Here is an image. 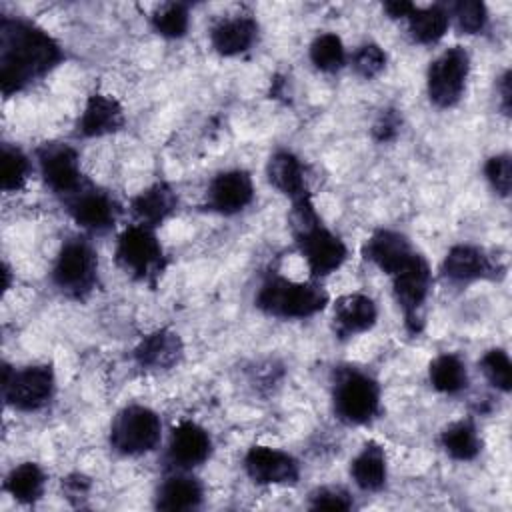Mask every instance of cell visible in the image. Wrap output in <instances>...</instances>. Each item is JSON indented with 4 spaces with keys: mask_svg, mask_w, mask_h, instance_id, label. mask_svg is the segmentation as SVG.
Segmentation results:
<instances>
[{
    "mask_svg": "<svg viewBox=\"0 0 512 512\" xmlns=\"http://www.w3.org/2000/svg\"><path fill=\"white\" fill-rule=\"evenodd\" d=\"M212 450V440L208 432L196 422L184 420L174 426L168 444V456L178 468H194L202 464Z\"/></svg>",
    "mask_w": 512,
    "mask_h": 512,
    "instance_id": "obj_15",
    "label": "cell"
},
{
    "mask_svg": "<svg viewBox=\"0 0 512 512\" xmlns=\"http://www.w3.org/2000/svg\"><path fill=\"white\" fill-rule=\"evenodd\" d=\"M62 60L56 40L26 20L0 22V86L10 96L50 72Z\"/></svg>",
    "mask_w": 512,
    "mask_h": 512,
    "instance_id": "obj_1",
    "label": "cell"
},
{
    "mask_svg": "<svg viewBox=\"0 0 512 512\" xmlns=\"http://www.w3.org/2000/svg\"><path fill=\"white\" fill-rule=\"evenodd\" d=\"M310 506L320 510H348L352 502L342 488H320L312 494Z\"/></svg>",
    "mask_w": 512,
    "mask_h": 512,
    "instance_id": "obj_37",
    "label": "cell"
},
{
    "mask_svg": "<svg viewBox=\"0 0 512 512\" xmlns=\"http://www.w3.org/2000/svg\"><path fill=\"white\" fill-rule=\"evenodd\" d=\"M124 124V110L120 102L108 94H92L86 100L84 112L78 120V134L86 138L104 136L120 130Z\"/></svg>",
    "mask_w": 512,
    "mask_h": 512,
    "instance_id": "obj_17",
    "label": "cell"
},
{
    "mask_svg": "<svg viewBox=\"0 0 512 512\" xmlns=\"http://www.w3.org/2000/svg\"><path fill=\"white\" fill-rule=\"evenodd\" d=\"M184 352L182 340L172 330H156L142 338L134 350V358L142 368L148 370H166L172 368Z\"/></svg>",
    "mask_w": 512,
    "mask_h": 512,
    "instance_id": "obj_18",
    "label": "cell"
},
{
    "mask_svg": "<svg viewBox=\"0 0 512 512\" xmlns=\"http://www.w3.org/2000/svg\"><path fill=\"white\" fill-rule=\"evenodd\" d=\"M310 60L322 72H336L346 62V50L340 36L326 32L318 34L310 44Z\"/></svg>",
    "mask_w": 512,
    "mask_h": 512,
    "instance_id": "obj_30",
    "label": "cell"
},
{
    "mask_svg": "<svg viewBox=\"0 0 512 512\" xmlns=\"http://www.w3.org/2000/svg\"><path fill=\"white\" fill-rule=\"evenodd\" d=\"M428 376L432 386L444 394H458L468 384L466 366L456 354H440L434 358L430 362Z\"/></svg>",
    "mask_w": 512,
    "mask_h": 512,
    "instance_id": "obj_29",
    "label": "cell"
},
{
    "mask_svg": "<svg viewBox=\"0 0 512 512\" xmlns=\"http://www.w3.org/2000/svg\"><path fill=\"white\" fill-rule=\"evenodd\" d=\"M244 468L256 484H292L298 480L296 460L270 446H252L244 456Z\"/></svg>",
    "mask_w": 512,
    "mask_h": 512,
    "instance_id": "obj_13",
    "label": "cell"
},
{
    "mask_svg": "<svg viewBox=\"0 0 512 512\" xmlns=\"http://www.w3.org/2000/svg\"><path fill=\"white\" fill-rule=\"evenodd\" d=\"M498 92H500V106L504 110V114H510V102H512V90H510V72L506 70L504 76L500 78V86H498Z\"/></svg>",
    "mask_w": 512,
    "mask_h": 512,
    "instance_id": "obj_40",
    "label": "cell"
},
{
    "mask_svg": "<svg viewBox=\"0 0 512 512\" xmlns=\"http://www.w3.org/2000/svg\"><path fill=\"white\" fill-rule=\"evenodd\" d=\"M4 398L10 406L32 412L46 406L54 392V372L46 364L26 366L10 374V368L4 366L2 378Z\"/></svg>",
    "mask_w": 512,
    "mask_h": 512,
    "instance_id": "obj_8",
    "label": "cell"
},
{
    "mask_svg": "<svg viewBox=\"0 0 512 512\" xmlns=\"http://www.w3.org/2000/svg\"><path fill=\"white\" fill-rule=\"evenodd\" d=\"M154 30L164 38H180L188 30V10L180 2L160 6L152 16Z\"/></svg>",
    "mask_w": 512,
    "mask_h": 512,
    "instance_id": "obj_32",
    "label": "cell"
},
{
    "mask_svg": "<svg viewBox=\"0 0 512 512\" xmlns=\"http://www.w3.org/2000/svg\"><path fill=\"white\" fill-rule=\"evenodd\" d=\"M376 316L374 300L364 294H346L334 304V326L342 338L366 332L374 326Z\"/></svg>",
    "mask_w": 512,
    "mask_h": 512,
    "instance_id": "obj_19",
    "label": "cell"
},
{
    "mask_svg": "<svg viewBox=\"0 0 512 512\" xmlns=\"http://www.w3.org/2000/svg\"><path fill=\"white\" fill-rule=\"evenodd\" d=\"M292 228L298 248L306 258L308 270L314 278L328 276L342 266V262L346 260V246L338 236L322 226L320 218Z\"/></svg>",
    "mask_w": 512,
    "mask_h": 512,
    "instance_id": "obj_7",
    "label": "cell"
},
{
    "mask_svg": "<svg viewBox=\"0 0 512 512\" xmlns=\"http://www.w3.org/2000/svg\"><path fill=\"white\" fill-rule=\"evenodd\" d=\"M468 70H470V58L464 48L454 46L442 52L428 68L430 100L440 108L454 106L464 92Z\"/></svg>",
    "mask_w": 512,
    "mask_h": 512,
    "instance_id": "obj_9",
    "label": "cell"
},
{
    "mask_svg": "<svg viewBox=\"0 0 512 512\" xmlns=\"http://www.w3.org/2000/svg\"><path fill=\"white\" fill-rule=\"evenodd\" d=\"M202 502V484L194 476L174 474L166 478L158 490L156 506L160 510L180 512L192 510Z\"/></svg>",
    "mask_w": 512,
    "mask_h": 512,
    "instance_id": "obj_24",
    "label": "cell"
},
{
    "mask_svg": "<svg viewBox=\"0 0 512 512\" xmlns=\"http://www.w3.org/2000/svg\"><path fill=\"white\" fill-rule=\"evenodd\" d=\"M266 174H268L270 184L276 190H280L284 196H288L292 202H296L304 196H310L306 178H304V168L292 152L280 150L274 156H270Z\"/></svg>",
    "mask_w": 512,
    "mask_h": 512,
    "instance_id": "obj_22",
    "label": "cell"
},
{
    "mask_svg": "<svg viewBox=\"0 0 512 512\" xmlns=\"http://www.w3.org/2000/svg\"><path fill=\"white\" fill-rule=\"evenodd\" d=\"M480 368H482L486 380L494 388H498L502 392H510V388H512V364H510V358L504 350H500V348L488 350L480 360Z\"/></svg>",
    "mask_w": 512,
    "mask_h": 512,
    "instance_id": "obj_33",
    "label": "cell"
},
{
    "mask_svg": "<svg viewBox=\"0 0 512 512\" xmlns=\"http://www.w3.org/2000/svg\"><path fill=\"white\" fill-rule=\"evenodd\" d=\"M328 294L314 282H294L270 276L258 290L256 306L276 318H308L324 310Z\"/></svg>",
    "mask_w": 512,
    "mask_h": 512,
    "instance_id": "obj_2",
    "label": "cell"
},
{
    "mask_svg": "<svg viewBox=\"0 0 512 512\" xmlns=\"http://www.w3.org/2000/svg\"><path fill=\"white\" fill-rule=\"evenodd\" d=\"M484 174L490 182V186L500 194V196H508L510 194V186H512V162L508 154H496L492 158H488L486 166H484Z\"/></svg>",
    "mask_w": 512,
    "mask_h": 512,
    "instance_id": "obj_36",
    "label": "cell"
},
{
    "mask_svg": "<svg viewBox=\"0 0 512 512\" xmlns=\"http://www.w3.org/2000/svg\"><path fill=\"white\" fill-rule=\"evenodd\" d=\"M440 444L454 460H472L480 454V438L470 420H458L446 426L440 434Z\"/></svg>",
    "mask_w": 512,
    "mask_h": 512,
    "instance_id": "obj_27",
    "label": "cell"
},
{
    "mask_svg": "<svg viewBox=\"0 0 512 512\" xmlns=\"http://www.w3.org/2000/svg\"><path fill=\"white\" fill-rule=\"evenodd\" d=\"M380 406L376 380L358 370H344L334 384V412L348 424L370 422Z\"/></svg>",
    "mask_w": 512,
    "mask_h": 512,
    "instance_id": "obj_4",
    "label": "cell"
},
{
    "mask_svg": "<svg viewBox=\"0 0 512 512\" xmlns=\"http://www.w3.org/2000/svg\"><path fill=\"white\" fill-rule=\"evenodd\" d=\"M176 194L166 182H156L132 198V214L138 224L154 228L162 224L176 208Z\"/></svg>",
    "mask_w": 512,
    "mask_h": 512,
    "instance_id": "obj_20",
    "label": "cell"
},
{
    "mask_svg": "<svg viewBox=\"0 0 512 512\" xmlns=\"http://www.w3.org/2000/svg\"><path fill=\"white\" fill-rule=\"evenodd\" d=\"M28 158L16 146L2 144L0 154V186L4 192H16L26 184L28 178Z\"/></svg>",
    "mask_w": 512,
    "mask_h": 512,
    "instance_id": "obj_31",
    "label": "cell"
},
{
    "mask_svg": "<svg viewBox=\"0 0 512 512\" xmlns=\"http://www.w3.org/2000/svg\"><path fill=\"white\" fill-rule=\"evenodd\" d=\"M160 418L146 406H128L112 422L110 442L116 452L126 456L146 454L160 442Z\"/></svg>",
    "mask_w": 512,
    "mask_h": 512,
    "instance_id": "obj_5",
    "label": "cell"
},
{
    "mask_svg": "<svg viewBox=\"0 0 512 512\" xmlns=\"http://www.w3.org/2000/svg\"><path fill=\"white\" fill-rule=\"evenodd\" d=\"M398 128H400L398 114L394 110H386L376 120V124L372 128V134H374V138L378 142H388V140H392L398 134Z\"/></svg>",
    "mask_w": 512,
    "mask_h": 512,
    "instance_id": "obj_38",
    "label": "cell"
},
{
    "mask_svg": "<svg viewBox=\"0 0 512 512\" xmlns=\"http://www.w3.org/2000/svg\"><path fill=\"white\" fill-rule=\"evenodd\" d=\"M68 214L74 222L90 232H104L116 222L118 206L102 190L82 184L76 192L66 196Z\"/></svg>",
    "mask_w": 512,
    "mask_h": 512,
    "instance_id": "obj_12",
    "label": "cell"
},
{
    "mask_svg": "<svg viewBox=\"0 0 512 512\" xmlns=\"http://www.w3.org/2000/svg\"><path fill=\"white\" fill-rule=\"evenodd\" d=\"M394 278V298L404 310L406 316V326L412 334L420 332L422 328V318H420V308L428 298L430 284H432V274L428 262L420 254H412V258L396 272L392 274Z\"/></svg>",
    "mask_w": 512,
    "mask_h": 512,
    "instance_id": "obj_10",
    "label": "cell"
},
{
    "mask_svg": "<svg viewBox=\"0 0 512 512\" xmlns=\"http://www.w3.org/2000/svg\"><path fill=\"white\" fill-rule=\"evenodd\" d=\"M352 64L356 68V72L364 78H374L378 76L384 66H386V54L378 44H364L354 52Z\"/></svg>",
    "mask_w": 512,
    "mask_h": 512,
    "instance_id": "obj_35",
    "label": "cell"
},
{
    "mask_svg": "<svg viewBox=\"0 0 512 512\" xmlns=\"http://www.w3.org/2000/svg\"><path fill=\"white\" fill-rule=\"evenodd\" d=\"M416 6L412 2H404V0H390L384 2V10L388 12L390 18H408L412 14Z\"/></svg>",
    "mask_w": 512,
    "mask_h": 512,
    "instance_id": "obj_39",
    "label": "cell"
},
{
    "mask_svg": "<svg viewBox=\"0 0 512 512\" xmlns=\"http://www.w3.org/2000/svg\"><path fill=\"white\" fill-rule=\"evenodd\" d=\"M448 24H450L448 12L438 4L426 6V8L416 6L412 10V14L408 16L410 34L420 44H432V42L440 40L446 32Z\"/></svg>",
    "mask_w": 512,
    "mask_h": 512,
    "instance_id": "obj_28",
    "label": "cell"
},
{
    "mask_svg": "<svg viewBox=\"0 0 512 512\" xmlns=\"http://www.w3.org/2000/svg\"><path fill=\"white\" fill-rule=\"evenodd\" d=\"M454 16L458 28L466 34L480 32L488 20L486 6L480 0H460L458 4H454Z\"/></svg>",
    "mask_w": 512,
    "mask_h": 512,
    "instance_id": "obj_34",
    "label": "cell"
},
{
    "mask_svg": "<svg viewBox=\"0 0 512 512\" xmlns=\"http://www.w3.org/2000/svg\"><path fill=\"white\" fill-rule=\"evenodd\" d=\"M256 32H258V26L252 18L236 16V18L218 22L210 32V40L218 54L236 56L246 52L254 44Z\"/></svg>",
    "mask_w": 512,
    "mask_h": 512,
    "instance_id": "obj_23",
    "label": "cell"
},
{
    "mask_svg": "<svg viewBox=\"0 0 512 512\" xmlns=\"http://www.w3.org/2000/svg\"><path fill=\"white\" fill-rule=\"evenodd\" d=\"M116 262L132 278L154 282L164 270V252L152 228L128 226L116 242Z\"/></svg>",
    "mask_w": 512,
    "mask_h": 512,
    "instance_id": "obj_3",
    "label": "cell"
},
{
    "mask_svg": "<svg viewBox=\"0 0 512 512\" xmlns=\"http://www.w3.org/2000/svg\"><path fill=\"white\" fill-rule=\"evenodd\" d=\"M40 170L44 176V182L62 196H70L76 192L84 182L80 174L78 154L68 144L60 142H46L38 150Z\"/></svg>",
    "mask_w": 512,
    "mask_h": 512,
    "instance_id": "obj_11",
    "label": "cell"
},
{
    "mask_svg": "<svg viewBox=\"0 0 512 512\" xmlns=\"http://www.w3.org/2000/svg\"><path fill=\"white\" fill-rule=\"evenodd\" d=\"M96 266L98 260L92 246L82 238H70L56 256L52 280L68 296L82 298L96 282Z\"/></svg>",
    "mask_w": 512,
    "mask_h": 512,
    "instance_id": "obj_6",
    "label": "cell"
},
{
    "mask_svg": "<svg viewBox=\"0 0 512 512\" xmlns=\"http://www.w3.org/2000/svg\"><path fill=\"white\" fill-rule=\"evenodd\" d=\"M350 474L358 488L366 492H376L386 484V456L382 446L370 442L352 460Z\"/></svg>",
    "mask_w": 512,
    "mask_h": 512,
    "instance_id": "obj_25",
    "label": "cell"
},
{
    "mask_svg": "<svg viewBox=\"0 0 512 512\" xmlns=\"http://www.w3.org/2000/svg\"><path fill=\"white\" fill-rule=\"evenodd\" d=\"M442 272L454 282H470L478 278H486L494 272L490 258L476 246L458 244L448 250Z\"/></svg>",
    "mask_w": 512,
    "mask_h": 512,
    "instance_id": "obj_21",
    "label": "cell"
},
{
    "mask_svg": "<svg viewBox=\"0 0 512 512\" xmlns=\"http://www.w3.org/2000/svg\"><path fill=\"white\" fill-rule=\"evenodd\" d=\"M254 198L252 178L244 170H226L208 186V206L220 214H236Z\"/></svg>",
    "mask_w": 512,
    "mask_h": 512,
    "instance_id": "obj_14",
    "label": "cell"
},
{
    "mask_svg": "<svg viewBox=\"0 0 512 512\" xmlns=\"http://www.w3.org/2000/svg\"><path fill=\"white\" fill-rule=\"evenodd\" d=\"M412 254L414 250L408 238L394 230H376L364 244V258L390 276L396 274Z\"/></svg>",
    "mask_w": 512,
    "mask_h": 512,
    "instance_id": "obj_16",
    "label": "cell"
},
{
    "mask_svg": "<svg viewBox=\"0 0 512 512\" xmlns=\"http://www.w3.org/2000/svg\"><path fill=\"white\" fill-rule=\"evenodd\" d=\"M44 482L46 476L42 468L34 462H24L10 470V474L4 480V488L14 500L22 504H32L42 496Z\"/></svg>",
    "mask_w": 512,
    "mask_h": 512,
    "instance_id": "obj_26",
    "label": "cell"
}]
</instances>
